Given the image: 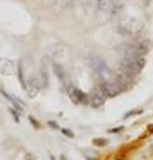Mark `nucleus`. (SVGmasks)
Returning <instances> with one entry per match:
<instances>
[{"instance_id":"obj_1","label":"nucleus","mask_w":153,"mask_h":160,"mask_svg":"<svg viewBox=\"0 0 153 160\" xmlns=\"http://www.w3.org/2000/svg\"><path fill=\"white\" fill-rule=\"evenodd\" d=\"M143 66H144V57L139 55V57H132V59H121L119 69L128 73V75H132V77H135L143 69Z\"/></svg>"},{"instance_id":"obj_3","label":"nucleus","mask_w":153,"mask_h":160,"mask_svg":"<svg viewBox=\"0 0 153 160\" xmlns=\"http://www.w3.org/2000/svg\"><path fill=\"white\" fill-rule=\"evenodd\" d=\"M134 46H135L137 53L144 57V53H146V52L150 50V46H152V41H150V39H135V41H134Z\"/></svg>"},{"instance_id":"obj_7","label":"nucleus","mask_w":153,"mask_h":160,"mask_svg":"<svg viewBox=\"0 0 153 160\" xmlns=\"http://www.w3.org/2000/svg\"><path fill=\"white\" fill-rule=\"evenodd\" d=\"M0 71H12V62L11 61H0Z\"/></svg>"},{"instance_id":"obj_5","label":"nucleus","mask_w":153,"mask_h":160,"mask_svg":"<svg viewBox=\"0 0 153 160\" xmlns=\"http://www.w3.org/2000/svg\"><path fill=\"white\" fill-rule=\"evenodd\" d=\"M53 71H55V75L61 78V82H66V80H68V77H66V71H64V68H62L61 64H53Z\"/></svg>"},{"instance_id":"obj_2","label":"nucleus","mask_w":153,"mask_h":160,"mask_svg":"<svg viewBox=\"0 0 153 160\" xmlns=\"http://www.w3.org/2000/svg\"><path fill=\"white\" fill-rule=\"evenodd\" d=\"M139 28H141V25H139L137 20H125V21H119L118 27H116V30L121 36H134Z\"/></svg>"},{"instance_id":"obj_6","label":"nucleus","mask_w":153,"mask_h":160,"mask_svg":"<svg viewBox=\"0 0 153 160\" xmlns=\"http://www.w3.org/2000/svg\"><path fill=\"white\" fill-rule=\"evenodd\" d=\"M48 52H50V55L57 57V55H62L64 53V48L61 45H52V46H48Z\"/></svg>"},{"instance_id":"obj_4","label":"nucleus","mask_w":153,"mask_h":160,"mask_svg":"<svg viewBox=\"0 0 153 160\" xmlns=\"http://www.w3.org/2000/svg\"><path fill=\"white\" fill-rule=\"evenodd\" d=\"M71 98H73V102H78V103H86V100H87L86 94L78 89H71Z\"/></svg>"},{"instance_id":"obj_8","label":"nucleus","mask_w":153,"mask_h":160,"mask_svg":"<svg viewBox=\"0 0 153 160\" xmlns=\"http://www.w3.org/2000/svg\"><path fill=\"white\" fill-rule=\"evenodd\" d=\"M94 144H98V146H103V144H105V141H102V139H98V141H94Z\"/></svg>"}]
</instances>
